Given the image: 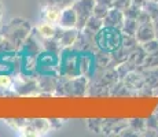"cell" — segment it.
Masks as SVG:
<instances>
[{"instance_id": "2", "label": "cell", "mask_w": 158, "mask_h": 137, "mask_svg": "<svg viewBox=\"0 0 158 137\" xmlns=\"http://www.w3.org/2000/svg\"><path fill=\"white\" fill-rule=\"evenodd\" d=\"M95 0H76L72 6L77 15V27L78 30H83L85 27L88 19L94 15V7H95Z\"/></svg>"}, {"instance_id": "16", "label": "cell", "mask_w": 158, "mask_h": 137, "mask_svg": "<svg viewBox=\"0 0 158 137\" xmlns=\"http://www.w3.org/2000/svg\"><path fill=\"white\" fill-rule=\"evenodd\" d=\"M96 3H101V4H106L109 7H113L114 6V0H95Z\"/></svg>"}, {"instance_id": "11", "label": "cell", "mask_w": 158, "mask_h": 137, "mask_svg": "<svg viewBox=\"0 0 158 137\" xmlns=\"http://www.w3.org/2000/svg\"><path fill=\"white\" fill-rule=\"evenodd\" d=\"M76 0H39L41 7L44 6H55V7L60 8V10H65V8H69L74 4Z\"/></svg>"}, {"instance_id": "15", "label": "cell", "mask_w": 158, "mask_h": 137, "mask_svg": "<svg viewBox=\"0 0 158 137\" xmlns=\"http://www.w3.org/2000/svg\"><path fill=\"white\" fill-rule=\"evenodd\" d=\"M11 85V78L8 75H0V88H8Z\"/></svg>"}, {"instance_id": "18", "label": "cell", "mask_w": 158, "mask_h": 137, "mask_svg": "<svg viewBox=\"0 0 158 137\" xmlns=\"http://www.w3.org/2000/svg\"><path fill=\"white\" fill-rule=\"evenodd\" d=\"M2 18H3V6L0 3V23H2Z\"/></svg>"}, {"instance_id": "13", "label": "cell", "mask_w": 158, "mask_h": 137, "mask_svg": "<svg viewBox=\"0 0 158 137\" xmlns=\"http://www.w3.org/2000/svg\"><path fill=\"white\" fill-rule=\"evenodd\" d=\"M111 7H109V6L106 4H101V3H95V7H94V15L98 18H101V19H103V18L107 15L109 10H110Z\"/></svg>"}, {"instance_id": "17", "label": "cell", "mask_w": 158, "mask_h": 137, "mask_svg": "<svg viewBox=\"0 0 158 137\" xmlns=\"http://www.w3.org/2000/svg\"><path fill=\"white\" fill-rule=\"evenodd\" d=\"M153 26H154V33H156V38L158 40V17L153 19Z\"/></svg>"}, {"instance_id": "1", "label": "cell", "mask_w": 158, "mask_h": 137, "mask_svg": "<svg viewBox=\"0 0 158 137\" xmlns=\"http://www.w3.org/2000/svg\"><path fill=\"white\" fill-rule=\"evenodd\" d=\"M95 42L102 51L111 52L115 51L123 44V36L120 34V29L110 26H103L95 34Z\"/></svg>"}, {"instance_id": "19", "label": "cell", "mask_w": 158, "mask_h": 137, "mask_svg": "<svg viewBox=\"0 0 158 137\" xmlns=\"http://www.w3.org/2000/svg\"><path fill=\"white\" fill-rule=\"evenodd\" d=\"M153 2H158V0H153Z\"/></svg>"}, {"instance_id": "9", "label": "cell", "mask_w": 158, "mask_h": 137, "mask_svg": "<svg viewBox=\"0 0 158 137\" xmlns=\"http://www.w3.org/2000/svg\"><path fill=\"white\" fill-rule=\"evenodd\" d=\"M102 27H103V19L95 17V15H92V17L88 19V22H87L85 27H84V30H87L88 33H92V34L95 36L96 33L102 29Z\"/></svg>"}, {"instance_id": "5", "label": "cell", "mask_w": 158, "mask_h": 137, "mask_svg": "<svg viewBox=\"0 0 158 137\" xmlns=\"http://www.w3.org/2000/svg\"><path fill=\"white\" fill-rule=\"evenodd\" d=\"M78 36H80V30L77 27H70V29H63L60 32L59 38H58V44L60 47H70V45L76 44Z\"/></svg>"}, {"instance_id": "7", "label": "cell", "mask_w": 158, "mask_h": 137, "mask_svg": "<svg viewBox=\"0 0 158 137\" xmlns=\"http://www.w3.org/2000/svg\"><path fill=\"white\" fill-rule=\"evenodd\" d=\"M43 8V21L45 22H50V23H58L59 22V18H60V14H62V10L60 8L55 7V6H44Z\"/></svg>"}, {"instance_id": "10", "label": "cell", "mask_w": 158, "mask_h": 137, "mask_svg": "<svg viewBox=\"0 0 158 137\" xmlns=\"http://www.w3.org/2000/svg\"><path fill=\"white\" fill-rule=\"evenodd\" d=\"M138 26H139L138 19H133V18L125 17V19H124V23H123V27H121V29H123L124 34L135 36L136 34V30H138Z\"/></svg>"}, {"instance_id": "3", "label": "cell", "mask_w": 158, "mask_h": 137, "mask_svg": "<svg viewBox=\"0 0 158 137\" xmlns=\"http://www.w3.org/2000/svg\"><path fill=\"white\" fill-rule=\"evenodd\" d=\"M124 19H125V15H124V11L120 10V8L111 7L109 10L107 15L103 18V26H110V27H117V29H121L124 23Z\"/></svg>"}, {"instance_id": "8", "label": "cell", "mask_w": 158, "mask_h": 137, "mask_svg": "<svg viewBox=\"0 0 158 137\" xmlns=\"http://www.w3.org/2000/svg\"><path fill=\"white\" fill-rule=\"evenodd\" d=\"M37 30H39V33H40V36H43L45 38H54L56 34V29H55V26H54V23L45 22V21H43V22L37 26Z\"/></svg>"}, {"instance_id": "4", "label": "cell", "mask_w": 158, "mask_h": 137, "mask_svg": "<svg viewBox=\"0 0 158 137\" xmlns=\"http://www.w3.org/2000/svg\"><path fill=\"white\" fill-rule=\"evenodd\" d=\"M135 37H136V40H138V42H140V44H143V42H147V41L153 40V38H156L153 21H150V22H140V23H139Z\"/></svg>"}, {"instance_id": "12", "label": "cell", "mask_w": 158, "mask_h": 137, "mask_svg": "<svg viewBox=\"0 0 158 137\" xmlns=\"http://www.w3.org/2000/svg\"><path fill=\"white\" fill-rule=\"evenodd\" d=\"M143 10L150 15L153 19H156L158 17V2H153V0H146L143 4Z\"/></svg>"}, {"instance_id": "6", "label": "cell", "mask_w": 158, "mask_h": 137, "mask_svg": "<svg viewBox=\"0 0 158 137\" xmlns=\"http://www.w3.org/2000/svg\"><path fill=\"white\" fill-rule=\"evenodd\" d=\"M58 25L63 29H70V27H76L77 25V15H76V11L73 7L65 8L62 10V14H60L59 22Z\"/></svg>"}, {"instance_id": "14", "label": "cell", "mask_w": 158, "mask_h": 137, "mask_svg": "<svg viewBox=\"0 0 158 137\" xmlns=\"http://www.w3.org/2000/svg\"><path fill=\"white\" fill-rule=\"evenodd\" d=\"M142 47H143V50L147 52V55L156 54V52H158V40L157 38H153V40H150L147 42H143Z\"/></svg>"}]
</instances>
